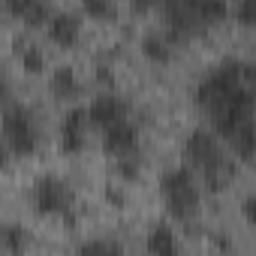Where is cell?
<instances>
[{
	"label": "cell",
	"mask_w": 256,
	"mask_h": 256,
	"mask_svg": "<svg viewBox=\"0 0 256 256\" xmlns=\"http://www.w3.org/2000/svg\"><path fill=\"white\" fill-rule=\"evenodd\" d=\"M0 250H4L6 256H16L24 250V232L16 229V226H6L4 232H0Z\"/></svg>",
	"instance_id": "cell-13"
},
{
	"label": "cell",
	"mask_w": 256,
	"mask_h": 256,
	"mask_svg": "<svg viewBox=\"0 0 256 256\" xmlns=\"http://www.w3.org/2000/svg\"><path fill=\"white\" fill-rule=\"evenodd\" d=\"M78 30H82V28H78V18L70 16V12H58V16H52V22H48V36H52L58 46H64V48L76 46Z\"/></svg>",
	"instance_id": "cell-9"
},
{
	"label": "cell",
	"mask_w": 256,
	"mask_h": 256,
	"mask_svg": "<svg viewBox=\"0 0 256 256\" xmlns=\"http://www.w3.org/2000/svg\"><path fill=\"white\" fill-rule=\"evenodd\" d=\"M6 10L22 18L24 24H48L52 22V4L48 0H6Z\"/></svg>",
	"instance_id": "cell-8"
},
{
	"label": "cell",
	"mask_w": 256,
	"mask_h": 256,
	"mask_svg": "<svg viewBox=\"0 0 256 256\" xmlns=\"http://www.w3.org/2000/svg\"><path fill=\"white\" fill-rule=\"evenodd\" d=\"M160 193H163V199H166L172 217L190 220V217L196 214L199 190H196V181H193L190 169H175V172H169V175L160 181Z\"/></svg>",
	"instance_id": "cell-1"
},
{
	"label": "cell",
	"mask_w": 256,
	"mask_h": 256,
	"mask_svg": "<svg viewBox=\"0 0 256 256\" xmlns=\"http://www.w3.org/2000/svg\"><path fill=\"white\" fill-rule=\"evenodd\" d=\"M34 202L42 214H66L72 205V193L64 181L58 178H42L34 190Z\"/></svg>",
	"instance_id": "cell-3"
},
{
	"label": "cell",
	"mask_w": 256,
	"mask_h": 256,
	"mask_svg": "<svg viewBox=\"0 0 256 256\" xmlns=\"http://www.w3.org/2000/svg\"><path fill=\"white\" fill-rule=\"evenodd\" d=\"M187 4L205 24H214V22L226 18V4L223 0H187Z\"/></svg>",
	"instance_id": "cell-10"
},
{
	"label": "cell",
	"mask_w": 256,
	"mask_h": 256,
	"mask_svg": "<svg viewBox=\"0 0 256 256\" xmlns=\"http://www.w3.org/2000/svg\"><path fill=\"white\" fill-rule=\"evenodd\" d=\"M18 58H22L24 70H30V72H40L42 70V54L34 46H18Z\"/></svg>",
	"instance_id": "cell-16"
},
{
	"label": "cell",
	"mask_w": 256,
	"mask_h": 256,
	"mask_svg": "<svg viewBox=\"0 0 256 256\" xmlns=\"http://www.w3.org/2000/svg\"><path fill=\"white\" fill-rule=\"evenodd\" d=\"M238 18L256 28V0H241L238 4Z\"/></svg>",
	"instance_id": "cell-18"
},
{
	"label": "cell",
	"mask_w": 256,
	"mask_h": 256,
	"mask_svg": "<svg viewBox=\"0 0 256 256\" xmlns=\"http://www.w3.org/2000/svg\"><path fill=\"white\" fill-rule=\"evenodd\" d=\"M102 145H106V151H108V154H114L118 160H120V157H133V154H136V145H139L136 126H133L130 120H120V124L108 126Z\"/></svg>",
	"instance_id": "cell-6"
},
{
	"label": "cell",
	"mask_w": 256,
	"mask_h": 256,
	"mask_svg": "<svg viewBox=\"0 0 256 256\" xmlns=\"http://www.w3.org/2000/svg\"><path fill=\"white\" fill-rule=\"evenodd\" d=\"M36 148V130H34V120L24 108L18 106H10L6 102V112H4V154H18V157H28L34 154Z\"/></svg>",
	"instance_id": "cell-2"
},
{
	"label": "cell",
	"mask_w": 256,
	"mask_h": 256,
	"mask_svg": "<svg viewBox=\"0 0 256 256\" xmlns=\"http://www.w3.org/2000/svg\"><path fill=\"white\" fill-rule=\"evenodd\" d=\"M154 6H163V0H133V10H139V12H148Z\"/></svg>",
	"instance_id": "cell-19"
},
{
	"label": "cell",
	"mask_w": 256,
	"mask_h": 256,
	"mask_svg": "<svg viewBox=\"0 0 256 256\" xmlns=\"http://www.w3.org/2000/svg\"><path fill=\"white\" fill-rule=\"evenodd\" d=\"M148 250L151 253H175L178 250V241H175V235H172V229L169 226H154V232L148 235Z\"/></svg>",
	"instance_id": "cell-11"
},
{
	"label": "cell",
	"mask_w": 256,
	"mask_h": 256,
	"mask_svg": "<svg viewBox=\"0 0 256 256\" xmlns=\"http://www.w3.org/2000/svg\"><path fill=\"white\" fill-rule=\"evenodd\" d=\"M78 250H82V253H118L120 244H114V241H88V244H82Z\"/></svg>",
	"instance_id": "cell-17"
},
{
	"label": "cell",
	"mask_w": 256,
	"mask_h": 256,
	"mask_svg": "<svg viewBox=\"0 0 256 256\" xmlns=\"http://www.w3.org/2000/svg\"><path fill=\"white\" fill-rule=\"evenodd\" d=\"M184 157H187V163H190L193 169H199V172H205L208 166H214V163L226 160V157L220 154V148H217L214 136H211V133H205V130H196V133H190V136H187Z\"/></svg>",
	"instance_id": "cell-4"
},
{
	"label": "cell",
	"mask_w": 256,
	"mask_h": 256,
	"mask_svg": "<svg viewBox=\"0 0 256 256\" xmlns=\"http://www.w3.org/2000/svg\"><path fill=\"white\" fill-rule=\"evenodd\" d=\"M90 120V112L88 108H72L66 118H64V126H60V148L66 154H76L82 145H84V126Z\"/></svg>",
	"instance_id": "cell-7"
},
{
	"label": "cell",
	"mask_w": 256,
	"mask_h": 256,
	"mask_svg": "<svg viewBox=\"0 0 256 256\" xmlns=\"http://www.w3.org/2000/svg\"><path fill=\"white\" fill-rule=\"evenodd\" d=\"M82 6L94 18H114V0H82Z\"/></svg>",
	"instance_id": "cell-15"
},
{
	"label": "cell",
	"mask_w": 256,
	"mask_h": 256,
	"mask_svg": "<svg viewBox=\"0 0 256 256\" xmlns=\"http://www.w3.org/2000/svg\"><path fill=\"white\" fill-rule=\"evenodd\" d=\"M88 112H90V124L102 126V130H108V126L126 120V102H124L120 96H114V94H100V96L90 102Z\"/></svg>",
	"instance_id": "cell-5"
},
{
	"label": "cell",
	"mask_w": 256,
	"mask_h": 256,
	"mask_svg": "<svg viewBox=\"0 0 256 256\" xmlns=\"http://www.w3.org/2000/svg\"><path fill=\"white\" fill-rule=\"evenodd\" d=\"M244 217H247V220H250V223L256 226V196L244 202Z\"/></svg>",
	"instance_id": "cell-20"
},
{
	"label": "cell",
	"mask_w": 256,
	"mask_h": 256,
	"mask_svg": "<svg viewBox=\"0 0 256 256\" xmlns=\"http://www.w3.org/2000/svg\"><path fill=\"white\" fill-rule=\"evenodd\" d=\"M142 52H145L151 60H169V58H172V46H169V40H163V36H145Z\"/></svg>",
	"instance_id": "cell-14"
},
{
	"label": "cell",
	"mask_w": 256,
	"mask_h": 256,
	"mask_svg": "<svg viewBox=\"0 0 256 256\" xmlns=\"http://www.w3.org/2000/svg\"><path fill=\"white\" fill-rule=\"evenodd\" d=\"M52 88H54L58 96H72V94L78 90V78H76V72H72L70 66H60V70H54V76H52Z\"/></svg>",
	"instance_id": "cell-12"
}]
</instances>
